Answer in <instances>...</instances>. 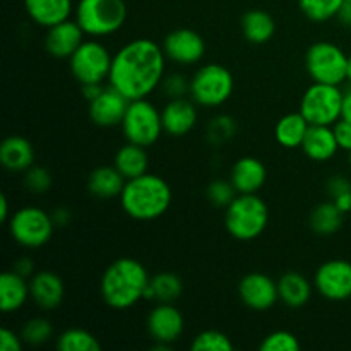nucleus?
Listing matches in <instances>:
<instances>
[{
  "mask_svg": "<svg viewBox=\"0 0 351 351\" xmlns=\"http://www.w3.org/2000/svg\"><path fill=\"white\" fill-rule=\"evenodd\" d=\"M163 47L149 38L129 41L113 53L108 84L129 101L153 95L167 75Z\"/></svg>",
  "mask_w": 351,
  "mask_h": 351,
  "instance_id": "f257e3e1",
  "label": "nucleus"
},
{
  "mask_svg": "<svg viewBox=\"0 0 351 351\" xmlns=\"http://www.w3.org/2000/svg\"><path fill=\"white\" fill-rule=\"evenodd\" d=\"M151 276L146 267L132 257H122L110 264L101 276L99 293L113 311H127L144 300Z\"/></svg>",
  "mask_w": 351,
  "mask_h": 351,
  "instance_id": "f03ea898",
  "label": "nucleus"
},
{
  "mask_svg": "<svg viewBox=\"0 0 351 351\" xmlns=\"http://www.w3.org/2000/svg\"><path fill=\"white\" fill-rule=\"evenodd\" d=\"M119 199L123 213L129 218L136 221H153L170 209L173 194L165 178L147 171L141 177L127 180Z\"/></svg>",
  "mask_w": 351,
  "mask_h": 351,
  "instance_id": "7ed1b4c3",
  "label": "nucleus"
},
{
  "mask_svg": "<svg viewBox=\"0 0 351 351\" xmlns=\"http://www.w3.org/2000/svg\"><path fill=\"white\" fill-rule=\"evenodd\" d=\"M269 208L257 194H239L225 209V228L240 242H250L264 233Z\"/></svg>",
  "mask_w": 351,
  "mask_h": 351,
  "instance_id": "20e7f679",
  "label": "nucleus"
},
{
  "mask_svg": "<svg viewBox=\"0 0 351 351\" xmlns=\"http://www.w3.org/2000/svg\"><path fill=\"white\" fill-rule=\"evenodd\" d=\"M74 19L91 38L115 34L127 21L125 0H79L74 9Z\"/></svg>",
  "mask_w": 351,
  "mask_h": 351,
  "instance_id": "39448f33",
  "label": "nucleus"
},
{
  "mask_svg": "<svg viewBox=\"0 0 351 351\" xmlns=\"http://www.w3.org/2000/svg\"><path fill=\"white\" fill-rule=\"evenodd\" d=\"M235 79L221 64H204L191 77V98L202 108H218L233 95Z\"/></svg>",
  "mask_w": 351,
  "mask_h": 351,
  "instance_id": "423d86ee",
  "label": "nucleus"
},
{
  "mask_svg": "<svg viewBox=\"0 0 351 351\" xmlns=\"http://www.w3.org/2000/svg\"><path fill=\"white\" fill-rule=\"evenodd\" d=\"M7 225L14 242L24 249H40L47 245L57 228L51 213L38 206H24L14 211Z\"/></svg>",
  "mask_w": 351,
  "mask_h": 351,
  "instance_id": "0eeeda50",
  "label": "nucleus"
},
{
  "mask_svg": "<svg viewBox=\"0 0 351 351\" xmlns=\"http://www.w3.org/2000/svg\"><path fill=\"white\" fill-rule=\"evenodd\" d=\"M120 127L127 143H134L143 147L156 144L161 134L165 132L161 112L147 98L134 99L129 103Z\"/></svg>",
  "mask_w": 351,
  "mask_h": 351,
  "instance_id": "6e6552de",
  "label": "nucleus"
},
{
  "mask_svg": "<svg viewBox=\"0 0 351 351\" xmlns=\"http://www.w3.org/2000/svg\"><path fill=\"white\" fill-rule=\"evenodd\" d=\"M343 95L339 86L312 82L302 95L298 112L311 125H335L341 119Z\"/></svg>",
  "mask_w": 351,
  "mask_h": 351,
  "instance_id": "1a4fd4ad",
  "label": "nucleus"
},
{
  "mask_svg": "<svg viewBox=\"0 0 351 351\" xmlns=\"http://www.w3.org/2000/svg\"><path fill=\"white\" fill-rule=\"evenodd\" d=\"M113 53L98 41V38L84 40L81 47L69 58V69L79 84H103L108 81L112 71Z\"/></svg>",
  "mask_w": 351,
  "mask_h": 351,
  "instance_id": "9d476101",
  "label": "nucleus"
},
{
  "mask_svg": "<svg viewBox=\"0 0 351 351\" xmlns=\"http://www.w3.org/2000/svg\"><path fill=\"white\" fill-rule=\"evenodd\" d=\"M348 55L331 41H315L305 53V69L314 82L339 86L346 81Z\"/></svg>",
  "mask_w": 351,
  "mask_h": 351,
  "instance_id": "9b49d317",
  "label": "nucleus"
},
{
  "mask_svg": "<svg viewBox=\"0 0 351 351\" xmlns=\"http://www.w3.org/2000/svg\"><path fill=\"white\" fill-rule=\"evenodd\" d=\"M314 287L329 302H345L351 298V263L343 259L326 261L314 274Z\"/></svg>",
  "mask_w": 351,
  "mask_h": 351,
  "instance_id": "f8f14e48",
  "label": "nucleus"
},
{
  "mask_svg": "<svg viewBox=\"0 0 351 351\" xmlns=\"http://www.w3.org/2000/svg\"><path fill=\"white\" fill-rule=\"evenodd\" d=\"M161 47H163V51L168 60H171L177 65H182V67L199 64L206 53L204 38L197 31L189 29V27L170 31L165 36Z\"/></svg>",
  "mask_w": 351,
  "mask_h": 351,
  "instance_id": "ddd939ff",
  "label": "nucleus"
},
{
  "mask_svg": "<svg viewBox=\"0 0 351 351\" xmlns=\"http://www.w3.org/2000/svg\"><path fill=\"white\" fill-rule=\"evenodd\" d=\"M239 297L247 308L266 312L280 302L278 281L264 273H249L240 280Z\"/></svg>",
  "mask_w": 351,
  "mask_h": 351,
  "instance_id": "4468645a",
  "label": "nucleus"
},
{
  "mask_svg": "<svg viewBox=\"0 0 351 351\" xmlns=\"http://www.w3.org/2000/svg\"><path fill=\"white\" fill-rule=\"evenodd\" d=\"M146 328L154 343L173 345L185 329V319L173 304H158L146 319Z\"/></svg>",
  "mask_w": 351,
  "mask_h": 351,
  "instance_id": "2eb2a0df",
  "label": "nucleus"
},
{
  "mask_svg": "<svg viewBox=\"0 0 351 351\" xmlns=\"http://www.w3.org/2000/svg\"><path fill=\"white\" fill-rule=\"evenodd\" d=\"M129 99L117 91L115 88L108 84V88L103 89L101 95L89 101L88 113L93 123L98 127H115L120 125L125 117Z\"/></svg>",
  "mask_w": 351,
  "mask_h": 351,
  "instance_id": "dca6fc26",
  "label": "nucleus"
},
{
  "mask_svg": "<svg viewBox=\"0 0 351 351\" xmlns=\"http://www.w3.org/2000/svg\"><path fill=\"white\" fill-rule=\"evenodd\" d=\"M161 122L165 134L171 137H184L197 125V105L187 98L168 99L161 110Z\"/></svg>",
  "mask_w": 351,
  "mask_h": 351,
  "instance_id": "f3484780",
  "label": "nucleus"
},
{
  "mask_svg": "<svg viewBox=\"0 0 351 351\" xmlns=\"http://www.w3.org/2000/svg\"><path fill=\"white\" fill-rule=\"evenodd\" d=\"M86 33L77 21L67 19L48 27L45 36V50L55 58H71L72 53L81 47Z\"/></svg>",
  "mask_w": 351,
  "mask_h": 351,
  "instance_id": "a211bd4d",
  "label": "nucleus"
},
{
  "mask_svg": "<svg viewBox=\"0 0 351 351\" xmlns=\"http://www.w3.org/2000/svg\"><path fill=\"white\" fill-rule=\"evenodd\" d=\"M31 300L41 311H55L64 302V281L53 271H38L29 278Z\"/></svg>",
  "mask_w": 351,
  "mask_h": 351,
  "instance_id": "6ab92c4d",
  "label": "nucleus"
},
{
  "mask_svg": "<svg viewBox=\"0 0 351 351\" xmlns=\"http://www.w3.org/2000/svg\"><path fill=\"white\" fill-rule=\"evenodd\" d=\"M267 170L261 160L254 156H243L233 163L230 180L239 194H257L264 187Z\"/></svg>",
  "mask_w": 351,
  "mask_h": 351,
  "instance_id": "aec40b11",
  "label": "nucleus"
},
{
  "mask_svg": "<svg viewBox=\"0 0 351 351\" xmlns=\"http://www.w3.org/2000/svg\"><path fill=\"white\" fill-rule=\"evenodd\" d=\"M23 2L27 17L45 29L71 19L75 9L72 0H23Z\"/></svg>",
  "mask_w": 351,
  "mask_h": 351,
  "instance_id": "412c9836",
  "label": "nucleus"
},
{
  "mask_svg": "<svg viewBox=\"0 0 351 351\" xmlns=\"http://www.w3.org/2000/svg\"><path fill=\"white\" fill-rule=\"evenodd\" d=\"M302 151L308 160L317 161V163L332 160L339 151L332 125H311L302 144Z\"/></svg>",
  "mask_w": 351,
  "mask_h": 351,
  "instance_id": "4be33fe9",
  "label": "nucleus"
},
{
  "mask_svg": "<svg viewBox=\"0 0 351 351\" xmlns=\"http://www.w3.org/2000/svg\"><path fill=\"white\" fill-rule=\"evenodd\" d=\"M0 163L7 171L24 173L34 165L33 144L23 136H9L0 146Z\"/></svg>",
  "mask_w": 351,
  "mask_h": 351,
  "instance_id": "5701e85b",
  "label": "nucleus"
},
{
  "mask_svg": "<svg viewBox=\"0 0 351 351\" xmlns=\"http://www.w3.org/2000/svg\"><path fill=\"white\" fill-rule=\"evenodd\" d=\"M31 298L29 283L16 271H5L0 276V308L3 314H14Z\"/></svg>",
  "mask_w": 351,
  "mask_h": 351,
  "instance_id": "b1692460",
  "label": "nucleus"
},
{
  "mask_svg": "<svg viewBox=\"0 0 351 351\" xmlns=\"http://www.w3.org/2000/svg\"><path fill=\"white\" fill-rule=\"evenodd\" d=\"M125 182L115 167H98L89 173L88 191L96 199H115L120 197Z\"/></svg>",
  "mask_w": 351,
  "mask_h": 351,
  "instance_id": "393cba45",
  "label": "nucleus"
},
{
  "mask_svg": "<svg viewBox=\"0 0 351 351\" xmlns=\"http://www.w3.org/2000/svg\"><path fill=\"white\" fill-rule=\"evenodd\" d=\"M278 293L281 304L290 308H300L311 300L312 283L304 274L290 271L278 280Z\"/></svg>",
  "mask_w": 351,
  "mask_h": 351,
  "instance_id": "a878e982",
  "label": "nucleus"
},
{
  "mask_svg": "<svg viewBox=\"0 0 351 351\" xmlns=\"http://www.w3.org/2000/svg\"><path fill=\"white\" fill-rule=\"evenodd\" d=\"M308 129H311V123L300 112L287 113L278 120L274 127V137L280 146L287 149H297L304 144Z\"/></svg>",
  "mask_w": 351,
  "mask_h": 351,
  "instance_id": "bb28decb",
  "label": "nucleus"
},
{
  "mask_svg": "<svg viewBox=\"0 0 351 351\" xmlns=\"http://www.w3.org/2000/svg\"><path fill=\"white\" fill-rule=\"evenodd\" d=\"M113 167L123 175L125 180H132V178L141 177V175L147 173L149 168V158H147L146 147L137 146L134 143H127L117 151L115 160H113Z\"/></svg>",
  "mask_w": 351,
  "mask_h": 351,
  "instance_id": "cd10ccee",
  "label": "nucleus"
},
{
  "mask_svg": "<svg viewBox=\"0 0 351 351\" xmlns=\"http://www.w3.org/2000/svg\"><path fill=\"white\" fill-rule=\"evenodd\" d=\"M240 26L245 40L254 45L267 43L276 33V23L273 16L263 9H252L243 14Z\"/></svg>",
  "mask_w": 351,
  "mask_h": 351,
  "instance_id": "c85d7f7f",
  "label": "nucleus"
},
{
  "mask_svg": "<svg viewBox=\"0 0 351 351\" xmlns=\"http://www.w3.org/2000/svg\"><path fill=\"white\" fill-rule=\"evenodd\" d=\"M343 221H345V213L332 201L315 206L314 211L311 213V218H308L311 230L321 237H329L338 233L341 230Z\"/></svg>",
  "mask_w": 351,
  "mask_h": 351,
  "instance_id": "c756f323",
  "label": "nucleus"
},
{
  "mask_svg": "<svg viewBox=\"0 0 351 351\" xmlns=\"http://www.w3.org/2000/svg\"><path fill=\"white\" fill-rule=\"evenodd\" d=\"M184 291L182 280L175 273H158L151 278L144 300L158 304H175Z\"/></svg>",
  "mask_w": 351,
  "mask_h": 351,
  "instance_id": "7c9ffc66",
  "label": "nucleus"
},
{
  "mask_svg": "<svg viewBox=\"0 0 351 351\" xmlns=\"http://www.w3.org/2000/svg\"><path fill=\"white\" fill-rule=\"evenodd\" d=\"M57 348L60 351H99L101 345L96 336L86 329L71 328L58 336Z\"/></svg>",
  "mask_w": 351,
  "mask_h": 351,
  "instance_id": "2f4dec72",
  "label": "nucleus"
},
{
  "mask_svg": "<svg viewBox=\"0 0 351 351\" xmlns=\"http://www.w3.org/2000/svg\"><path fill=\"white\" fill-rule=\"evenodd\" d=\"M346 0H298V7L312 23H326L335 19Z\"/></svg>",
  "mask_w": 351,
  "mask_h": 351,
  "instance_id": "473e14b6",
  "label": "nucleus"
},
{
  "mask_svg": "<svg viewBox=\"0 0 351 351\" xmlns=\"http://www.w3.org/2000/svg\"><path fill=\"white\" fill-rule=\"evenodd\" d=\"M21 338L29 346H41L53 338V326L45 317H33L24 322Z\"/></svg>",
  "mask_w": 351,
  "mask_h": 351,
  "instance_id": "72a5a7b5",
  "label": "nucleus"
},
{
  "mask_svg": "<svg viewBox=\"0 0 351 351\" xmlns=\"http://www.w3.org/2000/svg\"><path fill=\"white\" fill-rule=\"evenodd\" d=\"M191 350L194 351H232L233 343L225 332L208 329V331L199 332L191 343Z\"/></svg>",
  "mask_w": 351,
  "mask_h": 351,
  "instance_id": "f704fd0d",
  "label": "nucleus"
},
{
  "mask_svg": "<svg viewBox=\"0 0 351 351\" xmlns=\"http://www.w3.org/2000/svg\"><path fill=\"white\" fill-rule=\"evenodd\" d=\"M209 202H211L215 208H228L232 204L233 199L239 195L237 189L233 187L232 180H215L208 185V191H206Z\"/></svg>",
  "mask_w": 351,
  "mask_h": 351,
  "instance_id": "c9c22d12",
  "label": "nucleus"
},
{
  "mask_svg": "<svg viewBox=\"0 0 351 351\" xmlns=\"http://www.w3.org/2000/svg\"><path fill=\"white\" fill-rule=\"evenodd\" d=\"M300 341L290 331H274L267 335L259 345L261 351H298Z\"/></svg>",
  "mask_w": 351,
  "mask_h": 351,
  "instance_id": "e433bc0d",
  "label": "nucleus"
},
{
  "mask_svg": "<svg viewBox=\"0 0 351 351\" xmlns=\"http://www.w3.org/2000/svg\"><path fill=\"white\" fill-rule=\"evenodd\" d=\"M23 175H24L23 177L24 187H26L31 194L40 195L50 191L53 178H51V173L47 170V168L34 167L33 165V167L27 168Z\"/></svg>",
  "mask_w": 351,
  "mask_h": 351,
  "instance_id": "4c0bfd02",
  "label": "nucleus"
},
{
  "mask_svg": "<svg viewBox=\"0 0 351 351\" xmlns=\"http://www.w3.org/2000/svg\"><path fill=\"white\" fill-rule=\"evenodd\" d=\"M237 123L232 117L219 115L209 122L208 125V139L213 144H223L235 136Z\"/></svg>",
  "mask_w": 351,
  "mask_h": 351,
  "instance_id": "58836bf2",
  "label": "nucleus"
},
{
  "mask_svg": "<svg viewBox=\"0 0 351 351\" xmlns=\"http://www.w3.org/2000/svg\"><path fill=\"white\" fill-rule=\"evenodd\" d=\"M160 89L168 99L185 98L191 93V79H187L182 74H170L165 75L161 81Z\"/></svg>",
  "mask_w": 351,
  "mask_h": 351,
  "instance_id": "ea45409f",
  "label": "nucleus"
},
{
  "mask_svg": "<svg viewBox=\"0 0 351 351\" xmlns=\"http://www.w3.org/2000/svg\"><path fill=\"white\" fill-rule=\"evenodd\" d=\"M326 192L332 199L339 197L343 194H348L351 192V182L343 175H332L328 182H326Z\"/></svg>",
  "mask_w": 351,
  "mask_h": 351,
  "instance_id": "a19ab883",
  "label": "nucleus"
},
{
  "mask_svg": "<svg viewBox=\"0 0 351 351\" xmlns=\"http://www.w3.org/2000/svg\"><path fill=\"white\" fill-rule=\"evenodd\" d=\"M332 130H335L336 141H338L339 149L350 153L351 151V122L345 119H339L338 122L332 125Z\"/></svg>",
  "mask_w": 351,
  "mask_h": 351,
  "instance_id": "79ce46f5",
  "label": "nucleus"
},
{
  "mask_svg": "<svg viewBox=\"0 0 351 351\" xmlns=\"http://www.w3.org/2000/svg\"><path fill=\"white\" fill-rule=\"evenodd\" d=\"M23 338L12 329H2L0 331V350L2 351H21L23 350Z\"/></svg>",
  "mask_w": 351,
  "mask_h": 351,
  "instance_id": "37998d69",
  "label": "nucleus"
},
{
  "mask_svg": "<svg viewBox=\"0 0 351 351\" xmlns=\"http://www.w3.org/2000/svg\"><path fill=\"white\" fill-rule=\"evenodd\" d=\"M12 271H16L17 274H21V276L24 278H31L34 274L33 261H31L29 257H21V259H17L16 263H14Z\"/></svg>",
  "mask_w": 351,
  "mask_h": 351,
  "instance_id": "c03bdc74",
  "label": "nucleus"
},
{
  "mask_svg": "<svg viewBox=\"0 0 351 351\" xmlns=\"http://www.w3.org/2000/svg\"><path fill=\"white\" fill-rule=\"evenodd\" d=\"M82 86V96L89 101H93L95 98H98L99 95L103 93L105 86L98 84V82H93V84H81Z\"/></svg>",
  "mask_w": 351,
  "mask_h": 351,
  "instance_id": "a18cd8bd",
  "label": "nucleus"
},
{
  "mask_svg": "<svg viewBox=\"0 0 351 351\" xmlns=\"http://www.w3.org/2000/svg\"><path fill=\"white\" fill-rule=\"evenodd\" d=\"M51 218H53V223L55 226H65L69 225V221H71L72 215L71 211H69L67 208H57L55 211H51Z\"/></svg>",
  "mask_w": 351,
  "mask_h": 351,
  "instance_id": "49530a36",
  "label": "nucleus"
},
{
  "mask_svg": "<svg viewBox=\"0 0 351 351\" xmlns=\"http://www.w3.org/2000/svg\"><path fill=\"white\" fill-rule=\"evenodd\" d=\"M336 17H338V21L343 24V26L351 27V2L346 0L345 5L341 7V10H339Z\"/></svg>",
  "mask_w": 351,
  "mask_h": 351,
  "instance_id": "de8ad7c7",
  "label": "nucleus"
},
{
  "mask_svg": "<svg viewBox=\"0 0 351 351\" xmlns=\"http://www.w3.org/2000/svg\"><path fill=\"white\" fill-rule=\"evenodd\" d=\"M341 119L351 122V88L346 89L343 95V110H341Z\"/></svg>",
  "mask_w": 351,
  "mask_h": 351,
  "instance_id": "09e8293b",
  "label": "nucleus"
},
{
  "mask_svg": "<svg viewBox=\"0 0 351 351\" xmlns=\"http://www.w3.org/2000/svg\"><path fill=\"white\" fill-rule=\"evenodd\" d=\"M332 202H335L336 206H338L339 209H341L343 213H351V192H348V194H343L339 195V197L332 199Z\"/></svg>",
  "mask_w": 351,
  "mask_h": 351,
  "instance_id": "8fccbe9b",
  "label": "nucleus"
},
{
  "mask_svg": "<svg viewBox=\"0 0 351 351\" xmlns=\"http://www.w3.org/2000/svg\"><path fill=\"white\" fill-rule=\"evenodd\" d=\"M10 209H9V199L7 195H0V221L7 223L10 219Z\"/></svg>",
  "mask_w": 351,
  "mask_h": 351,
  "instance_id": "3c124183",
  "label": "nucleus"
},
{
  "mask_svg": "<svg viewBox=\"0 0 351 351\" xmlns=\"http://www.w3.org/2000/svg\"><path fill=\"white\" fill-rule=\"evenodd\" d=\"M346 81L351 82V55L348 57V65H346Z\"/></svg>",
  "mask_w": 351,
  "mask_h": 351,
  "instance_id": "603ef678",
  "label": "nucleus"
},
{
  "mask_svg": "<svg viewBox=\"0 0 351 351\" xmlns=\"http://www.w3.org/2000/svg\"><path fill=\"white\" fill-rule=\"evenodd\" d=\"M348 154H350V165H351V151H350V153H348Z\"/></svg>",
  "mask_w": 351,
  "mask_h": 351,
  "instance_id": "864d4df0",
  "label": "nucleus"
},
{
  "mask_svg": "<svg viewBox=\"0 0 351 351\" xmlns=\"http://www.w3.org/2000/svg\"><path fill=\"white\" fill-rule=\"evenodd\" d=\"M348 2H351V0H348Z\"/></svg>",
  "mask_w": 351,
  "mask_h": 351,
  "instance_id": "5fc2aeb1",
  "label": "nucleus"
}]
</instances>
